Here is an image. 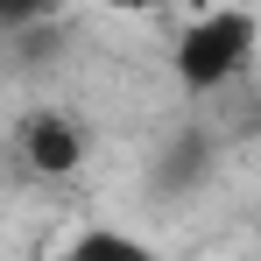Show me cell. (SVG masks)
<instances>
[{"instance_id":"6","label":"cell","mask_w":261,"mask_h":261,"mask_svg":"<svg viewBox=\"0 0 261 261\" xmlns=\"http://www.w3.org/2000/svg\"><path fill=\"white\" fill-rule=\"evenodd\" d=\"M191 7H226V0H191Z\"/></svg>"},{"instance_id":"4","label":"cell","mask_w":261,"mask_h":261,"mask_svg":"<svg viewBox=\"0 0 261 261\" xmlns=\"http://www.w3.org/2000/svg\"><path fill=\"white\" fill-rule=\"evenodd\" d=\"M113 14H155V7H170V0H106Z\"/></svg>"},{"instance_id":"2","label":"cell","mask_w":261,"mask_h":261,"mask_svg":"<svg viewBox=\"0 0 261 261\" xmlns=\"http://www.w3.org/2000/svg\"><path fill=\"white\" fill-rule=\"evenodd\" d=\"M85 148H92L85 127H78L71 113H57V106H36V113L14 127V163L29 176H49V184L85 170Z\"/></svg>"},{"instance_id":"1","label":"cell","mask_w":261,"mask_h":261,"mask_svg":"<svg viewBox=\"0 0 261 261\" xmlns=\"http://www.w3.org/2000/svg\"><path fill=\"white\" fill-rule=\"evenodd\" d=\"M261 49V21L247 0H226V7H198V21H184L170 43V78L184 92H226L247 78Z\"/></svg>"},{"instance_id":"5","label":"cell","mask_w":261,"mask_h":261,"mask_svg":"<svg viewBox=\"0 0 261 261\" xmlns=\"http://www.w3.org/2000/svg\"><path fill=\"white\" fill-rule=\"evenodd\" d=\"M29 7H36V0H7V14H14V21H21V14H29Z\"/></svg>"},{"instance_id":"3","label":"cell","mask_w":261,"mask_h":261,"mask_svg":"<svg viewBox=\"0 0 261 261\" xmlns=\"http://www.w3.org/2000/svg\"><path fill=\"white\" fill-rule=\"evenodd\" d=\"M64 254H78V261H99V254H141V240H127V233H78Z\"/></svg>"}]
</instances>
